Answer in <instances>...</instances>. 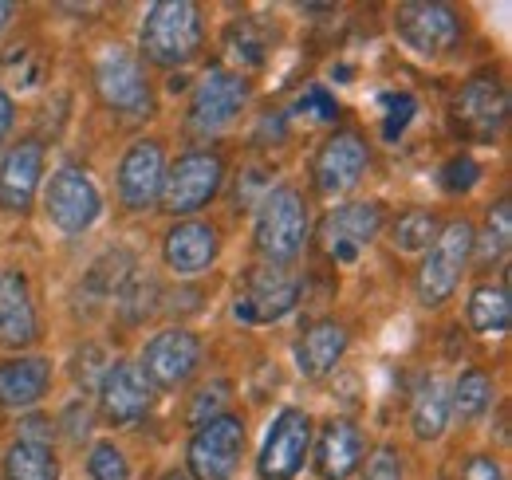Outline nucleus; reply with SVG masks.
Returning a JSON list of instances; mask_svg holds the SVG:
<instances>
[{"instance_id":"obj_1","label":"nucleus","mask_w":512,"mask_h":480,"mask_svg":"<svg viewBox=\"0 0 512 480\" xmlns=\"http://www.w3.org/2000/svg\"><path fill=\"white\" fill-rule=\"evenodd\" d=\"M138 48L154 67H186L201 52V8L190 0H154L146 8Z\"/></svg>"},{"instance_id":"obj_2","label":"nucleus","mask_w":512,"mask_h":480,"mask_svg":"<svg viewBox=\"0 0 512 480\" xmlns=\"http://www.w3.org/2000/svg\"><path fill=\"white\" fill-rule=\"evenodd\" d=\"M256 252L268 264H292L308 244V201L296 185H276L256 201Z\"/></svg>"},{"instance_id":"obj_3","label":"nucleus","mask_w":512,"mask_h":480,"mask_svg":"<svg viewBox=\"0 0 512 480\" xmlns=\"http://www.w3.org/2000/svg\"><path fill=\"white\" fill-rule=\"evenodd\" d=\"M221 185H225V158L217 150H186L166 166L158 205L170 217L193 221V213H201L221 193Z\"/></svg>"},{"instance_id":"obj_4","label":"nucleus","mask_w":512,"mask_h":480,"mask_svg":"<svg viewBox=\"0 0 512 480\" xmlns=\"http://www.w3.org/2000/svg\"><path fill=\"white\" fill-rule=\"evenodd\" d=\"M473 237H477V229L469 221H449L438 233V240L426 248V260L414 276V292H418L422 307H442L446 300H453V292L473 260Z\"/></svg>"},{"instance_id":"obj_5","label":"nucleus","mask_w":512,"mask_h":480,"mask_svg":"<svg viewBox=\"0 0 512 480\" xmlns=\"http://www.w3.org/2000/svg\"><path fill=\"white\" fill-rule=\"evenodd\" d=\"M249 103V79L241 71H229L225 63H213L197 87H193L190 111H186V126L197 138L221 134L229 122L241 115V107Z\"/></svg>"},{"instance_id":"obj_6","label":"nucleus","mask_w":512,"mask_h":480,"mask_svg":"<svg viewBox=\"0 0 512 480\" xmlns=\"http://www.w3.org/2000/svg\"><path fill=\"white\" fill-rule=\"evenodd\" d=\"M95 87L103 95V103L119 115V119H150L154 115V91L150 79L142 71V63L127 48H107L95 63Z\"/></svg>"},{"instance_id":"obj_7","label":"nucleus","mask_w":512,"mask_h":480,"mask_svg":"<svg viewBox=\"0 0 512 480\" xmlns=\"http://www.w3.org/2000/svg\"><path fill=\"white\" fill-rule=\"evenodd\" d=\"M383 225L386 213L379 201H347V205H335L331 213H323L316 237L331 264H355L359 252L383 233Z\"/></svg>"},{"instance_id":"obj_8","label":"nucleus","mask_w":512,"mask_h":480,"mask_svg":"<svg viewBox=\"0 0 512 480\" xmlns=\"http://www.w3.org/2000/svg\"><path fill=\"white\" fill-rule=\"evenodd\" d=\"M201 355H205V347H201V339L193 331H186V327H166V331H158V335L146 339L138 370L150 382V390L154 386L158 390H178V386H186L193 374L201 370Z\"/></svg>"},{"instance_id":"obj_9","label":"nucleus","mask_w":512,"mask_h":480,"mask_svg":"<svg viewBox=\"0 0 512 480\" xmlns=\"http://www.w3.org/2000/svg\"><path fill=\"white\" fill-rule=\"evenodd\" d=\"M241 453H245V421L237 414H221L193 429L186 461L193 480H233Z\"/></svg>"},{"instance_id":"obj_10","label":"nucleus","mask_w":512,"mask_h":480,"mask_svg":"<svg viewBox=\"0 0 512 480\" xmlns=\"http://www.w3.org/2000/svg\"><path fill=\"white\" fill-rule=\"evenodd\" d=\"M312 449V418L296 406L280 410L260 445L256 457V477L260 480H296Z\"/></svg>"},{"instance_id":"obj_11","label":"nucleus","mask_w":512,"mask_h":480,"mask_svg":"<svg viewBox=\"0 0 512 480\" xmlns=\"http://www.w3.org/2000/svg\"><path fill=\"white\" fill-rule=\"evenodd\" d=\"M394 32L398 40L418 56H442L461 40V16L453 4L438 0H410L394 8Z\"/></svg>"},{"instance_id":"obj_12","label":"nucleus","mask_w":512,"mask_h":480,"mask_svg":"<svg viewBox=\"0 0 512 480\" xmlns=\"http://www.w3.org/2000/svg\"><path fill=\"white\" fill-rule=\"evenodd\" d=\"M44 209H48V221L60 233L79 237V233H87L99 221L103 197H99V189H95V181H91L87 170L64 166V170L52 174L48 189H44Z\"/></svg>"},{"instance_id":"obj_13","label":"nucleus","mask_w":512,"mask_h":480,"mask_svg":"<svg viewBox=\"0 0 512 480\" xmlns=\"http://www.w3.org/2000/svg\"><path fill=\"white\" fill-rule=\"evenodd\" d=\"M300 303V276L280 268V264H260L245 276L237 303H233V315L241 323H276L284 319L292 307Z\"/></svg>"},{"instance_id":"obj_14","label":"nucleus","mask_w":512,"mask_h":480,"mask_svg":"<svg viewBox=\"0 0 512 480\" xmlns=\"http://www.w3.org/2000/svg\"><path fill=\"white\" fill-rule=\"evenodd\" d=\"M367 142L359 130H335L331 138H323V146L316 150V162H312V178L323 197H339L347 189H355L363 174H367Z\"/></svg>"},{"instance_id":"obj_15","label":"nucleus","mask_w":512,"mask_h":480,"mask_svg":"<svg viewBox=\"0 0 512 480\" xmlns=\"http://www.w3.org/2000/svg\"><path fill=\"white\" fill-rule=\"evenodd\" d=\"M453 115L457 126L473 138V142H493L501 134V126L509 119V95H505V83L497 75H473L457 103H453Z\"/></svg>"},{"instance_id":"obj_16","label":"nucleus","mask_w":512,"mask_h":480,"mask_svg":"<svg viewBox=\"0 0 512 480\" xmlns=\"http://www.w3.org/2000/svg\"><path fill=\"white\" fill-rule=\"evenodd\" d=\"M166 178V150L158 138H138L119 162V201L130 213H146L158 205Z\"/></svg>"},{"instance_id":"obj_17","label":"nucleus","mask_w":512,"mask_h":480,"mask_svg":"<svg viewBox=\"0 0 512 480\" xmlns=\"http://www.w3.org/2000/svg\"><path fill=\"white\" fill-rule=\"evenodd\" d=\"M150 402H154V390L142 378L138 362L119 359L103 370V378H99V410H103V418L111 421V425L142 421L146 410H150Z\"/></svg>"},{"instance_id":"obj_18","label":"nucleus","mask_w":512,"mask_h":480,"mask_svg":"<svg viewBox=\"0 0 512 480\" xmlns=\"http://www.w3.org/2000/svg\"><path fill=\"white\" fill-rule=\"evenodd\" d=\"M40 181H44V146L36 138H24L0 162V209L28 213Z\"/></svg>"},{"instance_id":"obj_19","label":"nucleus","mask_w":512,"mask_h":480,"mask_svg":"<svg viewBox=\"0 0 512 480\" xmlns=\"http://www.w3.org/2000/svg\"><path fill=\"white\" fill-rule=\"evenodd\" d=\"M221 252V240H217V229L205 225V221H178L170 225V233L162 240V260L174 276H201L213 268Z\"/></svg>"},{"instance_id":"obj_20","label":"nucleus","mask_w":512,"mask_h":480,"mask_svg":"<svg viewBox=\"0 0 512 480\" xmlns=\"http://www.w3.org/2000/svg\"><path fill=\"white\" fill-rule=\"evenodd\" d=\"M40 335L36 307L28 296V280L16 268H0V347H32Z\"/></svg>"},{"instance_id":"obj_21","label":"nucleus","mask_w":512,"mask_h":480,"mask_svg":"<svg viewBox=\"0 0 512 480\" xmlns=\"http://www.w3.org/2000/svg\"><path fill=\"white\" fill-rule=\"evenodd\" d=\"M363 465V429L347 418H331L316 441V473L323 480H347Z\"/></svg>"},{"instance_id":"obj_22","label":"nucleus","mask_w":512,"mask_h":480,"mask_svg":"<svg viewBox=\"0 0 512 480\" xmlns=\"http://www.w3.org/2000/svg\"><path fill=\"white\" fill-rule=\"evenodd\" d=\"M52 386V362L44 355H20L0 362V406L4 410H32L44 402Z\"/></svg>"},{"instance_id":"obj_23","label":"nucleus","mask_w":512,"mask_h":480,"mask_svg":"<svg viewBox=\"0 0 512 480\" xmlns=\"http://www.w3.org/2000/svg\"><path fill=\"white\" fill-rule=\"evenodd\" d=\"M343 355H347V327L335 319H320L296 343V370L304 378H327Z\"/></svg>"},{"instance_id":"obj_24","label":"nucleus","mask_w":512,"mask_h":480,"mask_svg":"<svg viewBox=\"0 0 512 480\" xmlns=\"http://www.w3.org/2000/svg\"><path fill=\"white\" fill-rule=\"evenodd\" d=\"M449 386L442 378H426L410 402V425H414V437L418 441H438L449 429Z\"/></svg>"},{"instance_id":"obj_25","label":"nucleus","mask_w":512,"mask_h":480,"mask_svg":"<svg viewBox=\"0 0 512 480\" xmlns=\"http://www.w3.org/2000/svg\"><path fill=\"white\" fill-rule=\"evenodd\" d=\"M512 323V300H509V284H477L469 292V327L477 335H505Z\"/></svg>"},{"instance_id":"obj_26","label":"nucleus","mask_w":512,"mask_h":480,"mask_svg":"<svg viewBox=\"0 0 512 480\" xmlns=\"http://www.w3.org/2000/svg\"><path fill=\"white\" fill-rule=\"evenodd\" d=\"M4 477L8 480H60V457L52 445L16 437L4 453Z\"/></svg>"},{"instance_id":"obj_27","label":"nucleus","mask_w":512,"mask_h":480,"mask_svg":"<svg viewBox=\"0 0 512 480\" xmlns=\"http://www.w3.org/2000/svg\"><path fill=\"white\" fill-rule=\"evenodd\" d=\"M493 406V378L485 370H461V378L449 386V410L453 418L477 421Z\"/></svg>"},{"instance_id":"obj_28","label":"nucleus","mask_w":512,"mask_h":480,"mask_svg":"<svg viewBox=\"0 0 512 480\" xmlns=\"http://www.w3.org/2000/svg\"><path fill=\"white\" fill-rule=\"evenodd\" d=\"M509 244H512V209H509V197H501L489 217H485V233L473 237V256L481 264H497L509 256Z\"/></svg>"},{"instance_id":"obj_29","label":"nucleus","mask_w":512,"mask_h":480,"mask_svg":"<svg viewBox=\"0 0 512 480\" xmlns=\"http://www.w3.org/2000/svg\"><path fill=\"white\" fill-rule=\"evenodd\" d=\"M438 233H442V225L430 209H406L390 229V244L398 252H426L438 240Z\"/></svg>"},{"instance_id":"obj_30","label":"nucleus","mask_w":512,"mask_h":480,"mask_svg":"<svg viewBox=\"0 0 512 480\" xmlns=\"http://www.w3.org/2000/svg\"><path fill=\"white\" fill-rule=\"evenodd\" d=\"M158 280L154 276H146V272H130V280L119 288V296H115V303H119V311H123V319L127 323H142L146 315H154V307H158Z\"/></svg>"},{"instance_id":"obj_31","label":"nucleus","mask_w":512,"mask_h":480,"mask_svg":"<svg viewBox=\"0 0 512 480\" xmlns=\"http://www.w3.org/2000/svg\"><path fill=\"white\" fill-rule=\"evenodd\" d=\"M87 473H91V480H130L127 453L115 441H95L91 457H87Z\"/></svg>"},{"instance_id":"obj_32","label":"nucleus","mask_w":512,"mask_h":480,"mask_svg":"<svg viewBox=\"0 0 512 480\" xmlns=\"http://www.w3.org/2000/svg\"><path fill=\"white\" fill-rule=\"evenodd\" d=\"M225 398H229V382H209V386H201V390L193 394L190 410H186V421L197 429V425H205V421L221 418V414H225Z\"/></svg>"},{"instance_id":"obj_33","label":"nucleus","mask_w":512,"mask_h":480,"mask_svg":"<svg viewBox=\"0 0 512 480\" xmlns=\"http://www.w3.org/2000/svg\"><path fill=\"white\" fill-rule=\"evenodd\" d=\"M438 181H442L446 193H469L481 181V162L473 154H457V158H449L446 166H442Z\"/></svg>"},{"instance_id":"obj_34","label":"nucleus","mask_w":512,"mask_h":480,"mask_svg":"<svg viewBox=\"0 0 512 480\" xmlns=\"http://www.w3.org/2000/svg\"><path fill=\"white\" fill-rule=\"evenodd\" d=\"M383 107H386V119H383V138L386 142H394L406 126H410V119H414V111H418V99L414 95H383Z\"/></svg>"},{"instance_id":"obj_35","label":"nucleus","mask_w":512,"mask_h":480,"mask_svg":"<svg viewBox=\"0 0 512 480\" xmlns=\"http://www.w3.org/2000/svg\"><path fill=\"white\" fill-rule=\"evenodd\" d=\"M363 480H402V453H398L394 445H379V449L367 457Z\"/></svg>"},{"instance_id":"obj_36","label":"nucleus","mask_w":512,"mask_h":480,"mask_svg":"<svg viewBox=\"0 0 512 480\" xmlns=\"http://www.w3.org/2000/svg\"><path fill=\"white\" fill-rule=\"evenodd\" d=\"M300 111H312L316 119H323V122H335L339 119V103L323 91V87H308L304 95H300Z\"/></svg>"},{"instance_id":"obj_37","label":"nucleus","mask_w":512,"mask_h":480,"mask_svg":"<svg viewBox=\"0 0 512 480\" xmlns=\"http://www.w3.org/2000/svg\"><path fill=\"white\" fill-rule=\"evenodd\" d=\"M461 480H509V477H505V469H501L497 457L473 453V457L465 461V469H461Z\"/></svg>"},{"instance_id":"obj_38","label":"nucleus","mask_w":512,"mask_h":480,"mask_svg":"<svg viewBox=\"0 0 512 480\" xmlns=\"http://www.w3.org/2000/svg\"><path fill=\"white\" fill-rule=\"evenodd\" d=\"M56 433V425H52V418H28L24 421V441H40V445H48V437Z\"/></svg>"},{"instance_id":"obj_39","label":"nucleus","mask_w":512,"mask_h":480,"mask_svg":"<svg viewBox=\"0 0 512 480\" xmlns=\"http://www.w3.org/2000/svg\"><path fill=\"white\" fill-rule=\"evenodd\" d=\"M12 119H16V111H12V99H8V91L0 87V142L8 138V130H12Z\"/></svg>"},{"instance_id":"obj_40","label":"nucleus","mask_w":512,"mask_h":480,"mask_svg":"<svg viewBox=\"0 0 512 480\" xmlns=\"http://www.w3.org/2000/svg\"><path fill=\"white\" fill-rule=\"evenodd\" d=\"M12 16H16V4H4V0H0V32L12 24Z\"/></svg>"},{"instance_id":"obj_41","label":"nucleus","mask_w":512,"mask_h":480,"mask_svg":"<svg viewBox=\"0 0 512 480\" xmlns=\"http://www.w3.org/2000/svg\"><path fill=\"white\" fill-rule=\"evenodd\" d=\"M158 480H190V477H186L182 469H170V473H162V477H158Z\"/></svg>"}]
</instances>
